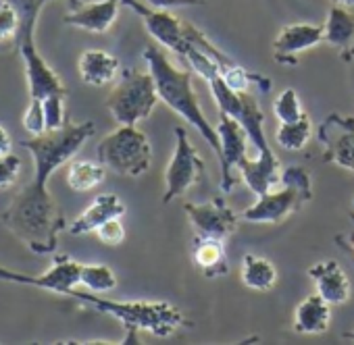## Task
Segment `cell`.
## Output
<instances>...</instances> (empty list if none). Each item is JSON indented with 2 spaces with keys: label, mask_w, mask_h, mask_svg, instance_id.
I'll use <instances>...</instances> for the list:
<instances>
[{
  "label": "cell",
  "mask_w": 354,
  "mask_h": 345,
  "mask_svg": "<svg viewBox=\"0 0 354 345\" xmlns=\"http://www.w3.org/2000/svg\"><path fill=\"white\" fill-rule=\"evenodd\" d=\"M7 229L34 254H55L59 235L67 227L63 210L48 192V186L32 181L24 186L3 213Z\"/></svg>",
  "instance_id": "1"
},
{
  "label": "cell",
  "mask_w": 354,
  "mask_h": 345,
  "mask_svg": "<svg viewBox=\"0 0 354 345\" xmlns=\"http://www.w3.org/2000/svg\"><path fill=\"white\" fill-rule=\"evenodd\" d=\"M142 57L148 65V73L154 79L160 102H165L173 112L186 119L194 129H198V133L207 139V144L213 148V152L219 158L221 156V139H219L217 127H213L209 123V119L205 117V112L201 108L198 94L194 90V81H192V73L186 69H177L169 61L165 50H160L158 46H146Z\"/></svg>",
  "instance_id": "2"
},
{
  "label": "cell",
  "mask_w": 354,
  "mask_h": 345,
  "mask_svg": "<svg viewBox=\"0 0 354 345\" xmlns=\"http://www.w3.org/2000/svg\"><path fill=\"white\" fill-rule=\"evenodd\" d=\"M71 297L82 302L84 306H90L100 314L117 318L129 333L125 337V343H138L136 337L138 331H146L156 337H169L188 322L184 312L169 302H146V299L119 302V299L102 297V293H92V291L86 293L77 289L71 293Z\"/></svg>",
  "instance_id": "3"
},
{
  "label": "cell",
  "mask_w": 354,
  "mask_h": 345,
  "mask_svg": "<svg viewBox=\"0 0 354 345\" xmlns=\"http://www.w3.org/2000/svg\"><path fill=\"white\" fill-rule=\"evenodd\" d=\"M94 123H71L67 121L59 129H48L40 135H30L21 146L32 154L34 160V181L48 186V179L55 172L69 164L82 146L94 135Z\"/></svg>",
  "instance_id": "4"
},
{
  "label": "cell",
  "mask_w": 354,
  "mask_h": 345,
  "mask_svg": "<svg viewBox=\"0 0 354 345\" xmlns=\"http://www.w3.org/2000/svg\"><path fill=\"white\" fill-rule=\"evenodd\" d=\"M313 200V184L308 170L292 164L281 170L279 190H271L259 200L242 210L240 219L254 225H279L294 213H298L306 202Z\"/></svg>",
  "instance_id": "5"
},
{
  "label": "cell",
  "mask_w": 354,
  "mask_h": 345,
  "mask_svg": "<svg viewBox=\"0 0 354 345\" xmlns=\"http://www.w3.org/2000/svg\"><path fill=\"white\" fill-rule=\"evenodd\" d=\"M96 154L109 170L129 179L142 177L152 164L150 141L136 125H119L100 139Z\"/></svg>",
  "instance_id": "6"
},
{
  "label": "cell",
  "mask_w": 354,
  "mask_h": 345,
  "mask_svg": "<svg viewBox=\"0 0 354 345\" xmlns=\"http://www.w3.org/2000/svg\"><path fill=\"white\" fill-rule=\"evenodd\" d=\"M158 102L160 98L152 75L138 69H125L106 96L104 106L117 125H138L152 115Z\"/></svg>",
  "instance_id": "7"
},
{
  "label": "cell",
  "mask_w": 354,
  "mask_h": 345,
  "mask_svg": "<svg viewBox=\"0 0 354 345\" xmlns=\"http://www.w3.org/2000/svg\"><path fill=\"white\" fill-rule=\"evenodd\" d=\"M207 175L205 162L194 148L188 131L175 127V152L165 170V196L162 202L169 204L177 196H184L190 188L201 184Z\"/></svg>",
  "instance_id": "8"
},
{
  "label": "cell",
  "mask_w": 354,
  "mask_h": 345,
  "mask_svg": "<svg viewBox=\"0 0 354 345\" xmlns=\"http://www.w3.org/2000/svg\"><path fill=\"white\" fill-rule=\"evenodd\" d=\"M217 133L221 139V156H219V164H221V179H219V188L223 194H230L238 179L236 172H240L242 162L248 160V133L242 127L240 121H236L234 117L221 112L219 123H217Z\"/></svg>",
  "instance_id": "9"
},
{
  "label": "cell",
  "mask_w": 354,
  "mask_h": 345,
  "mask_svg": "<svg viewBox=\"0 0 354 345\" xmlns=\"http://www.w3.org/2000/svg\"><path fill=\"white\" fill-rule=\"evenodd\" d=\"M323 158L354 172V117L339 112L327 115L319 125Z\"/></svg>",
  "instance_id": "10"
},
{
  "label": "cell",
  "mask_w": 354,
  "mask_h": 345,
  "mask_svg": "<svg viewBox=\"0 0 354 345\" xmlns=\"http://www.w3.org/2000/svg\"><path fill=\"white\" fill-rule=\"evenodd\" d=\"M184 210L188 215L190 225L194 227L196 235H207V237H221L227 241L238 229L240 217L230 208L225 198L217 196L205 204H192L186 202Z\"/></svg>",
  "instance_id": "11"
},
{
  "label": "cell",
  "mask_w": 354,
  "mask_h": 345,
  "mask_svg": "<svg viewBox=\"0 0 354 345\" xmlns=\"http://www.w3.org/2000/svg\"><path fill=\"white\" fill-rule=\"evenodd\" d=\"M121 5L131 9L142 21L146 32L165 48L180 55L186 46V36H184V21L171 15L169 11L154 9L140 0H121Z\"/></svg>",
  "instance_id": "12"
},
{
  "label": "cell",
  "mask_w": 354,
  "mask_h": 345,
  "mask_svg": "<svg viewBox=\"0 0 354 345\" xmlns=\"http://www.w3.org/2000/svg\"><path fill=\"white\" fill-rule=\"evenodd\" d=\"M119 9L121 0H69V13L63 17V23L90 34H106L115 26Z\"/></svg>",
  "instance_id": "13"
},
{
  "label": "cell",
  "mask_w": 354,
  "mask_h": 345,
  "mask_svg": "<svg viewBox=\"0 0 354 345\" xmlns=\"http://www.w3.org/2000/svg\"><path fill=\"white\" fill-rule=\"evenodd\" d=\"M323 42V26L292 23L281 28L273 40V59L279 65H296L298 55L319 46Z\"/></svg>",
  "instance_id": "14"
},
{
  "label": "cell",
  "mask_w": 354,
  "mask_h": 345,
  "mask_svg": "<svg viewBox=\"0 0 354 345\" xmlns=\"http://www.w3.org/2000/svg\"><path fill=\"white\" fill-rule=\"evenodd\" d=\"M323 42L329 44L344 63L354 61V13L333 5L323 23Z\"/></svg>",
  "instance_id": "15"
},
{
  "label": "cell",
  "mask_w": 354,
  "mask_h": 345,
  "mask_svg": "<svg viewBox=\"0 0 354 345\" xmlns=\"http://www.w3.org/2000/svg\"><path fill=\"white\" fill-rule=\"evenodd\" d=\"M308 277L313 279L317 293L325 297L331 306L346 304L352 295V285L344 268L335 260H321L308 268Z\"/></svg>",
  "instance_id": "16"
},
{
  "label": "cell",
  "mask_w": 354,
  "mask_h": 345,
  "mask_svg": "<svg viewBox=\"0 0 354 345\" xmlns=\"http://www.w3.org/2000/svg\"><path fill=\"white\" fill-rule=\"evenodd\" d=\"M125 215V204L115 194H100L92 200V204L67 227L71 235H88L94 233L102 223L111 219H121Z\"/></svg>",
  "instance_id": "17"
},
{
  "label": "cell",
  "mask_w": 354,
  "mask_h": 345,
  "mask_svg": "<svg viewBox=\"0 0 354 345\" xmlns=\"http://www.w3.org/2000/svg\"><path fill=\"white\" fill-rule=\"evenodd\" d=\"M192 260H194V266L207 279H219V277H225L230 273L225 239H221V237L194 235Z\"/></svg>",
  "instance_id": "18"
},
{
  "label": "cell",
  "mask_w": 354,
  "mask_h": 345,
  "mask_svg": "<svg viewBox=\"0 0 354 345\" xmlns=\"http://www.w3.org/2000/svg\"><path fill=\"white\" fill-rule=\"evenodd\" d=\"M119 71H121L119 59L106 50L92 48V50H84L80 55L77 73H80L82 81L88 86H94V88L109 86L117 79Z\"/></svg>",
  "instance_id": "19"
},
{
  "label": "cell",
  "mask_w": 354,
  "mask_h": 345,
  "mask_svg": "<svg viewBox=\"0 0 354 345\" xmlns=\"http://www.w3.org/2000/svg\"><path fill=\"white\" fill-rule=\"evenodd\" d=\"M82 285V264L67 254H57L53 266L38 275V289L53 291L71 297V293Z\"/></svg>",
  "instance_id": "20"
},
{
  "label": "cell",
  "mask_w": 354,
  "mask_h": 345,
  "mask_svg": "<svg viewBox=\"0 0 354 345\" xmlns=\"http://www.w3.org/2000/svg\"><path fill=\"white\" fill-rule=\"evenodd\" d=\"M240 175L250 192H254L257 196H263V194L279 188L281 166H279V160L275 154H267V156L257 154L254 160L248 158L246 162H242Z\"/></svg>",
  "instance_id": "21"
},
{
  "label": "cell",
  "mask_w": 354,
  "mask_h": 345,
  "mask_svg": "<svg viewBox=\"0 0 354 345\" xmlns=\"http://www.w3.org/2000/svg\"><path fill=\"white\" fill-rule=\"evenodd\" d=\"M331 322V304L319 293L306 295L294 310L292 328L300 335L327 333Z\"/></svg>",
  "instance_id": "22"
},
{
  "label": "cell",
  "mask_w": 354,
  "mask_h": 345,
  "mask_svg": "<svg viewBox=\"0 0 354 345\" xmlns=\"http://www.w3.org/2000/svg\"><path fill=\"white\" fill-rule=\"evenodd\" d=\"M67 186L77 192V194H86L96 190L98 186L104 184L106 179V166L98 160H71L67 164Z\"/></svg>",
  "instance_id": "23"
},
{
  "label": "cell",
  "mask_w": 354,
  "mask_h": 345,
  "mask_svg": "<svg viewBox=\"0 0 354 345\" xmlns=\"http://www.w3.org/2000/svg\"><path fill=\"white\" fill-rule=\"evenodd\" d=\"M242 283L252 289V291H269L277 283V268L271 260L257 256V254H246L242 258V268H240Z\"/></svg>",
  "instance_id": "24"
},
{
  "label": "cell",
  "mask_w": 354,
  "mask_h": 345,
  "mask_svg": "<svg viewBox=\"0 0 354 345\" xmlns=\"http://www.w3.org/2000/svg\"><path fill=\"white\" fill-rule=\"evenodd\" d=\"M313 137V123L308 119V115H304L298 121L292 123H279V129L275 131V139L283 150L290 152H298L302 150Z\"/></svg>",
  "instance_id": "25"
},
{
  "label": "cell",
  "mask_w": 354,
  "mask_h": 345,
  "mask_svg": "<svg viewBox=\"0 0 354 345\" xmlns=\"http://www.w3.org/2000/svg\"><path fill=\"white\" fill-rule=\"evenodd\" d=\"M82 285L92 293H111L117 287V275L106 264H82Z\"/></svg>",
  "instance_id": "26"
},
{
  "label": "cell",
  "mask_w": 354,
  "mask_h": 345,
  "mask_svg": "<svg viewBox=\"0 0 354 345\" xmlns=\"http://www.w3.org/2000/svg\"><path fill=\"white\" fill-rule=\"evenodd\" d=\"M273 115L277 117L279 123H292V121H298L306 115L302 104H300L298 92L294 88L279 92V96L273 100Z\"/></svg>",
  "instance_id": "27"
},
{
  "label": "cell",
  "mask_w": 354,
  "mask_h": 345,
  "mask_svg": "<svg viewBox=\"0 0 354 345\" xmlns=\"http://www.w3.org/2000/svg\"><path fill=\"white\" fill-rule=\"evenodd\" d=\"M21 30V13L13 0H0V44L15 42Z\"/></svg>",
  "instance_id": "28"
},
{
  "label": "cell",
  "mask_w": 354,
  "mask_h": 345,
  "mask_svg": "<svg viewBox=\"0 0 354 345\" xmlns=\"http://www.w3.org/2000/svg\"><path fill=\"white\" fill-rule=\"evenodd\" d=\"M44 106V119H46V131L48 129H59L67 123V112H65V94H53L42 98Z\"/></svg>",
  "instance_id": "29"
},
{
  "label": "cell",
  "mask_w": 354,
  "mask_h": 345,
  "mask_svg": "<svg viewBox=\"0 0 354 345\" xmlns=\"http://www.w3.org/2000/svg\"><path fill=\"white\" fill-rule=\"evenodd\" d=\"M21 175V158L11 154L0 156V192L9 190Z\"/></svg>",
  "instance_id": "30"
},
{
  "label": "cell",
  "mask_w": 354,
  "mask_h": 345,
  "mask_svg": "<svg viewBox=\"0 0 354 345\" xmlns=\"http://www.w3.org/2000/svg\"><path fill=\"white\" fill-rule=\"evenodd\" d=\"M24 127L30 131V135H40L46 131V119H44V106L42 100H30L26 115H24Z\"/></svg>",
  "instance_id": "31"
},
{
  "label": "cell",
  "mask_w": 354,
  "mask_h": 345,
  "mask_svg": "<svg viewBox=\"0 0 354 345\" xmlns=\"http://www.w3.org/2000/svg\"><path fill=\"white\" fill-rule=\"evenodd\" d=\"M94 233H96L98 241H102L109 248H117L125 239V227H123L121 219H111V221L102 223Z\"/></svg>",
  "instance_id": "32"
},
{
  "label": "cell",
  "mask_w": 354,
  "mask_h": 345,
  "mask_svg": "<svg viewBox=\"0 0 354 345\" xmlns=\"http://www.w3.org/2000/svg\"><path fill=\"white\" fill-rule=\"evenodd\" d=\"M0 281L5 283H17V285H30V287H38V277L34 275H26V273H17L11 268L0 266Z\"/></svg>",
  "instance_id": "33"
},
{
  "label": "cell",
  "mask_w": 354,
  "mask_h": 345,
  "mask_svg": "<svg viewBox=\"0 0 354 345\" xmlns=\"http://www.w3.org/2000/svg\"><path fill=\"white\" fill-rule=\"evenodd\" d=\"M146 5L160 9V11H169V9H180V7H201L205 5L203 0H144Z\"/></svg>",
  "instance_id": "34"
},
{
  "label": "cell",
  "mask_w": 354,
  "mask_h": 345,
  "mask_svg": "<svg viewBox=\"0 0 354 345\" xmlns=\"http://www.w3.org/2000/svg\"><path fill=\"white\" fill-rule=\"evenodd\" d=\"M13 150V139H11V133L0 125V156L3 154H11Z\"/></svg>",
  "instance_id": "35"
},
{
  "label": "cell",
  "mask_w": 354,
  "mask_h": 345,
  "mask_svg": "<svg viewBox=\"0 0 354 345\" xmlns=\"http://www.w3.org/2000/svg\"><path fill=\"white\" fill-rule=\"evenodd\" d=\"M331 3L339 7H354V0H331Z\"/></svg>",
  "instance_id": "36"
},
{
  "label": "cell",
  "mask_w": 354,
  "mask_h": 345,
  "mask_svg": "<svg viewBox=\"0 0 354 345\" xmlns=\"http://www.w3.org/2000/svg\"><path fill=\"white\" fill-rule=\"evenodd\" d=\"M344 339H348V341H354V328H352V331H346V333H344Z\"/></svg>",
  "instance_id": "37"
},
{
  "label": "cell",
  "mask_w": 354,
  "mask_h": 345,
  "mask_svg": "<svg viewBox=\"0 0 354 345\" xmlns=\"http://www.w3.org/2000/svg\"><path fill=\"white\" fill-rule=\"evenodd\" d=\"M40 3H42V5H44V7H46V5H48V3H53V0H40Z\"/></svg>",
  "instance_id": "38"
},
{
  "label": "cell",
  "mask_w": 354,
  "mask_h": 345,
  "mask_svg": "<svg viewBox=\"0 0 354 345\" xmlns=\"http://www.w3.org/2000/svg\"><path fill=\"white\" fill-rule=\"evenodd\" d=\"M352 206H354V202H352Z\"/></svg>",
  "instance_id": "39"
}]
</instances>
